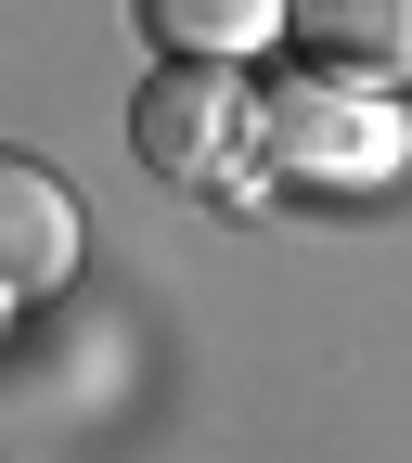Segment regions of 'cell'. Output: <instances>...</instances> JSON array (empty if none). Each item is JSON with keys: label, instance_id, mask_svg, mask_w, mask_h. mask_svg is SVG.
<instances>
[{"label": "cell", "instance_id": "cell-1", "mask_svg": "<svg viewBox=\"0 0 412 463\" xmlns=\"http://www.w3.org/2000/svg\"><path fill=\"white\" fill-rule=\"evenodd\" d=\"M129 142L168 194H219V181H245V155H258V103L232 65H155L129 90Z\"/></svg>", "mask_w": 412, "mask_h": 463}, {"label": "cell", "instance_id": "cell-2", "mask_svg": "<svg viewBox=\"0 0 412 463\" xmlns=\"http://www.w3.org/2000/svg\"><path fill=\"white\" fill-rule=\"evenodd\" d=\"M258 155L283 181H387L412 142H399V116H374L348 78H283L258 103Z\"/></svg>", "mask_w": 412, "mask_h": 463}, {"label": "cell", "instance_id": "cell-3", "mask_svg": "<svg viewBox=\"0 0 412 463\" xmlns=\"http://www.w3.org/2000/svg\"><path fill=\"white\" fill-rule=\"evenodd\" d=\"M78 258H91V219H78V194L52 181L39 155H14V142H0V309L65 297V283H78Z\"/></svg>", "mask_w": 412, "mask_h": 463}, {"label": "cell", "instance_id": "cell-4", "mask_svg": "<svg viewBox=\"0 0 412 463\" xmlns=\"http://www.w3.org/2000/svg\"><path fill=\"white\" fill-rule=\"evenodd\" d=\"M297 52H310V78L399 90L412 78V0H297Z\"/></svg>", "mask_w": 412, "mask_h": 463}, {"label": "cell", "instance_id": "cell-5", "mask_svg": "<svg viewBox=\"0 0 412 463\" xmlns=\"http://www.w3.org/2000/svg\"><path fill=\"white\" fill-rule=\"evenodd\" d=\"M129 26L168 52V65H232L245 78V52H271L297 26V0H129Z\"/></svg>", "mask_w": 412, "mask_h": 463}]
</instances>
